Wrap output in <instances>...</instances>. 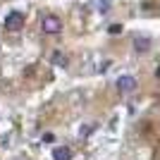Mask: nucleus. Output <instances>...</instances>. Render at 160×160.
Masks as SVG:
<instances>
[{
  "instance_id": "6e6552de",
  "label": "nucleus",
  "mask_w": 160,
  "mask_h": 160,
  "mask_svg": "<svg viewBox=\"0 0 160 160\" xmlns=\"http://www.w3.org/2000/svg\"><path fill=\"white\" fill-rule=\"evenodd\" d=\"M108 31H110V33H120V31H122V27H120V24H112V27L108 29Z\"/></svg>"
},
{
  "instance_id": "f03ea898",
  "label": "nucleus",
  "mask_w": 160,
  "mask_h": 160,
  "mask_svg": "<svg viewBox=\"0 0 160 160\" xmlns=\"http://www.w3.org/2000/svg\"><path fill=\"white\" fill-rule=\"evenodd\" d=\"M5 29L7 31H22V29H24V14L12 10V12L5 17Z\"/></svg>"
},
{
  "instance_id": "1a4fd4ad",
  "label": "nucleus",
  "mask_w": 160,
  "mask_h": 160,
  "mask_svg": "<svg viewBox=\"0 0 160 160\" xmlns=\"http://www.w3.org/2000/svg\"><path fill=\"white\" fill-rule=\"evenodd\" d=\"M93 129H96V124H91V127H84V129H81V134L86 136V134H91V132H93Z\"/></svg>"
},
{
  "instance_id": "39448f33",
  "label": "nucleus",
  "mask_w": 160,
  "mask_h": 160,
  "mask_svg": "<svg viewBox=\"0 0 160 160\" xmlns=\"http://www.w3.org/2000/svg\"><path fill=\"white\" fill-rule=\"evenodd\" d=\"M148 48H151V38H146V36H134V50H136V53H146Z\"/></svg>"
},
{
  "instance_id": "20e7f679",
  "label": "nucleus",
  "mask_w": 160,
  "mask_h": 160,
  "mask_svg": "<svg viewBox=\"0 0 160 160\" xmlns=\"http://www.w3.org/2000/svg\"><path fill=\"white\" fill-rule=\"evenodd\" d=\"M53 158L55 160H72V148L69 146H55L53 148Z\"/></svg>"
},
{
  "instance_id": "9d476101",
  "label": "nucleus",
  "mask_w": 160,
  "mask_h": 160,
  "mask_svg": "<svg viewBox=\"0 0 160 160\" xmlns=\"http://www.w3.org/2000/svg\"><path fill=\"white\" fill-rule=\"evenodd\" d=\"M155 77H158V79H160V65H158V69H155Z\"/></svg>"
},
{
  "instance_id": "0eeeda50",
  "label": "nucleus",
  "mask_w": 160,
  "mask_h": 160,
  "mask_svg": "<svg viewBox=\"0 0 160 160\" xmlns=\"http://www.w3.org/2000/svg\"><path fill=\"white\" fill-rule=\"evenodd\" d=\"M53 141H55V134H50V132L43 134V143H53Z\"/></svg>"
},
{
  "instance_id": "423d86ee",
  "label": "nucleus",
  "mask_w": 160,
  "mask_h": 160,
  "mask_svg": "<svg viewBox=\"0 0 160 160\" xmlns=\"http://www.w3.org/2000/svg\"><path fill=\"white\" fill-rule=\"evenodd\" d=\"M50 62H55V65H60V67H67V65H69V60H67V58L60 53V50L50 55Z\"/></svg>"
},
{
  "instance_id": "f257e3e1",
  "label": "nucleus",
  "mask_w": 160,
  "mask_h": 160,
  "mask_svg": "<svg viewBox=\"0 0 160 160\" xmlns=\"http://www.w3.org/2000/svg\"><path fill=\"white\" fill-rule=\"evenodd\" d=\"M41 29L46 33H60L62 31V19L58 14H46L43 22H41Z\"/></svg>"
},
{
  "instance_id": "7ed1b4c3",
  "label": "nucleus",
  "mask_w": 160,
  "mask_h": 160,
  "mask_svg": "<svg viewBox=\"0 0 160 160\" xmlns=\"http://www.w3.org/2000/svg\"><path fill=\"white\" fill-rule=\"evenodd\" d=\"M117 91H120V93H132V91H136V79H134V77H127V74L120 77V79H117Z\"/></svg>"
}]
</instances>
